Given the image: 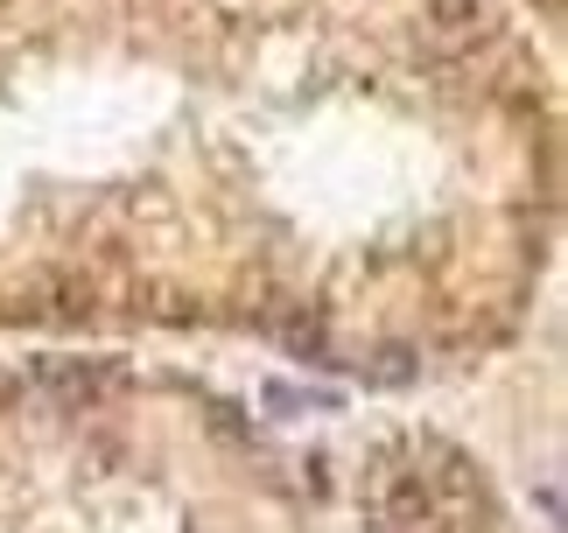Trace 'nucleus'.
<instances>
[{"instance_id": "2", "label": "nucleus", "mask_w": 568, "mask_h": 533, "mask_svg": "<svg viewBox=\"0 0 568 533\" xmlns=\"http://www.w3.org/2000/svg\"><path fill=\"white\" fill-rule=\"evenodd\" d=\"M386 533H491V492L456 450H407L386 471Z\"/></svg>"}, {"instance_id": "1", "label": "nucleus", "mask_w": 568, "mask_h": 533, "mask_svg": "<svg viewBox=\"0 0 568 533\" xmlns=\"http://www.w3.org/2000/svg\"><path fill=\"white\" fill-rule=\"evenodd\" d=\"M540 247L548 99L491 0H0V330L414 380L506 338Z\"/></svg>"}]
</instances>
